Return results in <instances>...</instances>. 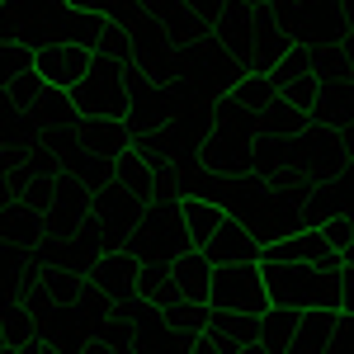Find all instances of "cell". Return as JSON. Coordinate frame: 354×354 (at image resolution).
I'll list each match as a JSON object with an SVG mask.
<instances>
[{
    "instance_id": "obj_31",
    "label": "cell",
    "mask_w": 354,
    "mask_h": 354,
    "mask_svg": "<svg viewBox=\"0 0 354 354\" xmlns=\"http://www.w3.org/2000/svg\"><path fill=\"white\" fill-rule=\"evenodd\" d=\"M43 283H48L53 302H62V307H76V302L85 298V274H71V270H43Z\"/></svg>"
},
{
    "instance_id": "obj_20",
    "label": "cell",
    "mask_w": 354,
    "mask_h": 354,
    "mask_svg": "<svg viewBox=\"0 0 354 354\" xmlns=\"http://www.w3.org/2000/svg\"><path fill=\"white\" fill-rule=\"evenodd\" d=\"M293 340H298V312L265 307L255 317V345H265V354H293Z\"/></svg>"
},
{
    "instance_id": "obj_12",
    "label": "cell",
    "mask_w": 354,
    "mask_h": 354,
    "mask_svg": "<svg viewBox=\"0 0 354 354\" xmlns=\"http://www.w3.org/2000/svg\"><path fill=\"white\" fill-rule=\"evenodd\" d=\"M33 330H38V335H43L57 354H81L85 340L95 335V330H90V322L81 317V307H62V302H53V307L33 322Z\"/></svg>"
},
{
    "instance_id": "obj_1",
    "label": "cell",
    "mask_w": 354,
    "mask_h": 354,
    "mask_svg": "<svg viewBox=\"0 0 354 354\" xmlns=\"http://www.w3.org/2000/svg\"><path fill=\"white\" fill-rule=\"evenodd\" d=\"M270 307L307 312V307H340V274L322 265H288V260H260Z\"/></svg>"
},
{
    "instance_id": "obj_13",
    "label": "cell",
    "mask_w": 354,
    "mask_h": 354,
    "mask_svg": "<svg viewBox=\"0 0 354 354\" xmlns=\"http://www.w3.org/2000/svg\"><path fill=\"white\" fill-rule=\"evenodd\" d=\"M194 161H198V170L218 175V180H241V175H250V142H236V137H222L208 128Z\"/></svg>"
},
{
    "instance_id": "obj_16",
    "label": "cell",
    "mask_w": 354,
    "mask_h": 354,
    "mask_svg": "<svg viewBox=\"0 0 354 354\" xmlns=\"http://www.w3.org/2000/svg\"><path fill=\"white\" fill-rule=\"evenodd\" d=\"M76 137H81L85 156H100V161H113L118 151H128V123L123 118H81Z\"/></svg>"
},
{
    "instance_id": "obj_41",
    "label": "cell",
    "mask_w": 354,
    "mask_h": 354,
    "mask_svg": "<svg viewBox=\"0 0 354 354\" xmlns=\"http://www.w3.org/2000/svg\"><path fill=\"white\" fill-rule=\"evenodd\" d=\"M19 354H57V350L43 340V335H33V340H24V345H19Z\"/></svg>"
},
{
    "instance_id": "obj_28",
    "label": "cell",
    "mask_w": 354,
    "mask_h": 354,
    "mask_svg": "<svg viewBox=\"0 0 354 354\" xmlns=\"http://www.w3.org/2000/svg\"><path fill=\"white\" fill-rule=\"evenodd\" d=\"M165 322H170V326L180 330V335H203V322H208V302H189V298H180V302H170V307H165L161 312Z\"/></svg>"
},
{
    "instance_id": "obj_36",
    "label": "cell",
    "mask_w": 354,
    "mask_h": 354,
    "mask_svg": "<svg viewBox=\"0 0 354 354\" xmlns=\"http://www.w3.org/2000/svg\"><path fill=\"white\" fill-rule=\"evenodd\" d=\"M330 189H335V198H340V213H350V218H354V161L340 165V175L330 180Z\"/></svg>"
},
{
    "instance_id": "obj_18",
    "label": "cell",
    "mask_w": 354,
    "mask_h": 354,
    "mask_svg": "<svg viewBox=\"0 0 354 354\" xmlns=\"http://www.w3.org/2000/svg\"><path fill=\"white\" fill-rule=\"evenodd\" d=\"M203 335H208L222 354H236L241 345L255 340V317H245V312H227V307H208Z\"/></svg>"
},
{
    "instance_id": "obj_34",
    "label": "cell",
    "mask_w": 354,
    "mask_h": 354,
    "mask_svg": "<svg viewBox=\"0 0 354 354\" xmlns=\"http://www.w3.org/2000/svg\"><path fill=\"white\" fill-rule=\"evenodd\" d=\"M53 203H57V180H28L19 189V208H28L33 218L53 213Z\"/></svg>"
},
{
    "instance_id": "obj_21",
    "label": "cell",
    "mask_w": 354,
    "mask_h": 354,
    "mask_svg": "<svg viewBox=\"0 0 354 354\" xmlns=\"http://www.w3.org/2000/svg\"><path fill=\"white\" fill-rule=\"evenodd\" d=\"M180 213H185L189 241L198 245V250L213 241V232H218L222 222H227V208H222L218 198H208V194H185V198H180Z\"/></svg>"
},
{
    "instance_id": "obj_14",
    "label": "cell",
    "mask_w": 354,
    "mask_h": 354,
    "mask_svg": "<svg viewBox=\"0 0 354 354\" xmlns=\"http://www.w3.org/2000/svg\"><path fill=\"white\" fill-rule=\"evenodd\" d=\"M340 307H307L298 312V340L293 354H330L335 350V335H340Z\"/></svg>"
},
{
    "instance_id": "obj_23",
    "label": "cell",
    "mask_w": 354,
    "mask_h": 354,
    "mask_svg": "<svg viewBox=\"0 0 354 354\" xmlns=\"http://www.w3.org/2000/svg\"><path fill=\"white\" fill-rule=\"evenodd\" d=\"M317 62H322V48H317V43H293L288 53L274 62L270 85L283 90V85H293V81H307V76H317Z\"/></svg>"
},
{
    "instance_id": "obj_7",
    "label": "cell",
    "mask_w": 354,
    "mask_h": 354,
    "mask_svg": "<svg viewBox=\"0 0 354 354\" xmlns=\"http://www.w3.org/2000/svg\"><path fill=\"white\" fill-rule=\"evenodd\" d=\"M142 198H133V194L123 189V185H100V189H90V218L104 227V236H109V245L118 250V245L128 241V232H133L137 222H142Z\"/></svg>"
},
{
    "instance_id": "obj_25",
    "label": "cell",
    "mask_w": 354,
    "mask_h": 354,
    "mask_svg": "<svg viewBox=\"0 0 354 354\" xmlns=\"http://www.w3.org/2000/svg\"><path fill=\"white\" fill-rule=\"evenodd\" d=\"M302 128H307V113L293 109L283 95H274L270 104L260 109V133L265 137H283V142H288V137H298Z\"/></svg>"
},
{
    "instance_id": "obj_32",
    "label": "cell",
    "mask_w": 354,
    "mask_h": 354,
    "mask_svg": "<svg viewBox=\"0 0 354 354\" xmlns=\"http://www.w3.org/2000/svg\"><path fill=\"white\" fill-rule=\"evenodd\" d=\"M43 90H48V81H43V76H38L33 66H28V71H19L15 81L5 85V95H10V104H15L19 113H28V109H33V104L43 100Z\"/></svg>"
},
{
    "instance_id": "obj_38",
    "label": "cell",
    "mask_w": 354,
    "mask_h": 354,
    "mask_svg": "<svg viewBox=\"0 0 354 354\" xmlns=\"http://www.w3.org/2000/svg\"><path fill=\"white\" fill-rule=\"evenodd\" d=\"M340 317H354V265L340 270Z\"/></svg>"
},
{
    "instance_id": "obj_22",
    "label": "cell",
    "mask_w": 354,
    "mask_h": 354,
    "mask_svg": "<svg viewBox=\"0 0 354 354\" xmlns=\"http://www.w3.org/2000/svg\"><path fill=\"white\" fill-rule=\"evenodd\" d=\"M0 241L15 245L19 255H33L38 241H43V218H33L28 208L19 203H10V208H0Z\"/></svg>"
},
{
    "instance_id": "obj_26",
    "label": "cell",
    "mask_w": 354,
    "mask_h": 354,
    "mask_svg": "<svg viewBox=\"0 0 354 354\" xmlns=\"http://www.w3.org/2000/svg\"><path fill=\"white\" fill-rule=\"evenodd\" d=\"M283 170H288V142L260 133L250 142V175H255V180H274V175H283Z\"/></svg>"
},
{
    "instance_id": "obj_9",
    "label": "cell",
    "mask_w": 354,
    "mask_h": 354,
    "mask_svg": "<svg viewBox=\"0 0 354 354\" xmlns=\"http://www.w3.org/2000/svg\"><path fill=\"white\" fill-rule=\"evenodd\" d=\"M137 270H142V265H137V255L118 245V250H109V255H100V260H95V270L85 274V283H90V288H100L113 307H133V302H137Z\"/></svg>"
},
{
    "instance_id": "obj_3",
    "label": "cell",
    "mask_w": 354,
    "mask_h": 354,
    "mask_svg": "<svg viewBox=\"0 0 354 354\" xmlns=\"http://www.w3.org/2000/svg\"><path fill=\"white\" fill-rule=\"evenodd\" d=\"M175 76H180V95H203V100H222L232 85L245 76V66L222 48L218 38H198L175 48Z\"/></svg>"
},
{
    "instance_id": "obj_33",
    "label": "cell",
    "mask_w": 354,
    "mask_h": 354,
    "mask_svg": "<svg viewBox=\"0 0 354 354\" xmlns=\"http://www.w3.org/2000/svg\"><path fill=\"white\" fill-rule=\"evenodd\" d=\"M293 109H302L307 113V123H317L322 118V85H317V76H307V81H293V85H283L279 90Z\"/></svg>"
},
{
    "instance_id": "obj_27",
    "label": "cell",
    "mask_w": 354,
    "mask_h": 354,
    "mask_svg": "<svg viewBox=\"0 0 354 354\" xmlns=\"http://www.w3.org/2000/svg\"><path fill=\"white\" fill-rule=\"evenodd\" d=\"M335 218H345V213H340V198H335L330 185H317L312 198L298 208V227H326V222H335Z\"/></svg>"
},
{
    "instance_id": "obj_2",
    "label": "cell",
    "mask_w": 354,
    "mask_h": 354,
    "mask_svg": "<svg viewBox=\"0 0 354 354\" xmlns=\"http://www.w3.org/2000/svg\"><path fill=\"white\" fill-rule=\"evenodd\" d=\"M123 250H133L137 265H170L175 255L194 250L185 213H180V198H151L142 208V222L128 232Z\"/></svg>"
},
{
    "instance_id": "obj_42",
    "label": "cell",
    "mask_w": 354,
    "mask_h": 354,
    "mask_svg": "<svg viewBox=\"0 0 354 354\" xmlns=\"http://www.w3.org/2000/svg\"><path fill=\"white\" fill-rule=\"evenodd\" d=\"M189 354H222V350H218V345H213V340H208V335H194Z\"/></svg>"
},
{
    "instance_id": "obj_40",
    "label": "cell",
    "mask_w": 354,
    "mask_h": 354,
    "mask_svg": "<svg viewBox=\"0 0 354 354\" xmlns=\"http://www.w3.org/2000/svg\"><path fill=\"white\" fill-rule=\"evenodd\" d=\"M340 5H345V53L354 62V0H340Z\"/></svg>"
},
{
    "instance_id": "obj_35",
    "label": "cell",
    "mask_w": 354,
    "mask_h": 354,
    "mask_svg": "<svg viewBox=\"0 0 354 354\" xmlns=\"http://www.w3.org/2000/svg\"><path fill=\"white\" fill-rule=\"evenodd\" d=\"M33 66V48H24V43H0V90L15 81L19 71H28Z\"/></svg>"
},
{
    "instance_id": "obj_43",
    "label": "cell",
    "mask_w": 354,
    "mask_h": 354,
    "mask_svg": "<svg viewBox=\"0 0 354 354\" xmlns=\"http://www.w3.org/2000/svg\"><path fill=\"white\" fill-rule=\"evenodd\" d=\"M15 104H10V95H5V90H0V128H5V123H15Z\"/></svg>"
},
{
    "instance_id": "obj_44",
    "label": "cell",
    "mask_w": 354,
    "mask_h": 354,
    "mask_svg": "<svg viewBox=\"0 0 354 354\" xmlns=\"http://www.w3.org/2000/svg\"><path fill=\"white\" fill-rule=\"evenodd\" d=\"M236 354H265V345H255V340H250V345H241Z\"/></svg>"
},
{
    "instance_id": "obj_17",
    "label": "cell",
    "mask_w": 354,
    "mask_h": 354,
    "mask_svg": "<svg viewBox=\"0 0 354 354\" xmlns=\"http://www.w3.org/2000/svg\"><path fill=\"white\" fill-rule=\"evenodd\" d=\"M109 180H113V185H123V189L133 194V198H142V203L156 198V170H151V161H147L137 147L118 151V156L109 161Z\"/></svg>"
},
{
    "instance_id": "obj_15",
    "label": "cell",
    "mask_w": 354,
    "mask_h": 354,
    "mask_svg": "<svg viewBox=\"0 0 354 354\" xmlns=\"http://www.w3.org/2000/svg\"><path fill=\"white\" fill-rule=\"evenodd\" d=\"M203 255H208L213 265H236V260H260V241L250 236V227H245L241 218H232V213H227V222H222L218 232H213V241L203 245Z\"/></svg>"
},
{
    "instance_id": "obj_39",
    "label": "cell",
    "mask_w": 354,
    "mask_h": 354,
    "mask_svg": "<svg viewBox=\"0 0 354 354\" xmlns=\"http://www.w3.org/2000/svg\"><path fill=\"white\" fill-rule=\"evenodd\" d=\"M180 5H185V0H142V10H147V15H151L156 24H165V19H170V15H175Z\"/></svg>"
},
{
    "instance_id": "obj_24",
    "label": "cell",
    "mask_w": 354,
    "mask_h": 354,
    "mask_svg": "<svg viewBox=\"0 0 354 354\" xmlns=\"http://www.w3.org/2000/svg\"><path fill=\"white\" fill-rule=\"evenodd\" d=\"M137 302H147L156 312H165L170 302H180V288L170 279V265H142L137 270Z\"/></svg>"
},
{
    "instance_id": "obj_37",
    "label": "cell",
    "mask_w": 354,
    "mask_h": 354,
    "mask_svg": "<svg viewBox=\"0 0 354 354\" xmlns=\"http://www.w3.org/2000/svg\"><path fill=\"white\" fill-rule=\"evenodd\" d=\"M185 5H189V10H194V15H198L208 28H218L222 15H227V0H185Z\"/></svg>"
},
{
    "instance_id": "obj_5",
    "label": "cell",
    "mask_w": 354,
    "mask_h": 354,
    "mask_svg": "<svg viewBox=\"0 0 354 354\" xmlns=\"http://www.w3.org/2000/svg\"><path fill=\"white\" fill-rule=\"evenodd\" d=\"M208 307H227V312H245V317H260V312L270 307V293H265V274H260V260L213 265V283H208Z\"/></svg>"
},
{
    "instance_id": "obj_6",
    "label": "cell",
    "mask_w": 354,
    "mask_h": 354,
    "mask_svg": "<svg viewBox=\"0 0 354 354\" xmlns=\"http://www.w3.org/2000/svg\"><path fill=\"white\" fill-rule=\"evenodd\" d=\"M345 161H350V151H345L340 133L326 128V123H307L298 137H288V165L312 175L317 185H330Z\"/></svg>"
},
{
    "instance_id": "obj_10",
    "label": "cell",
    "mask_w": 354,
    "mask_h": 354,
    "mask_svg": "<svg viewBox=\"0 0 354 354\" xmlns=\"http://www.w3.org/2000/svg\"><path fill=\"white\" fill-rule=\"evenodd\" d=\"M128 317H133V350L137 354H189V335H180V330L165 322L156 307H147V302H133L128 307Z\"/></svg>"
},
{
    "instance_id": "obj_4",
    "label": "cell",
    "mask_w": 354,
    "mask_h": 354,
    "mask_svg": "<svg viewBox=\"0 0 354 354\" xmlns=\"http://www.w3.org/2000/svg\"><path fill=\"white\" fill-rule=\"evenodd\" d=\"M71 104L81 118H123L128 113V81H123V66L113 57H100L90 62L81 81L71 85Z\"/></svg>"
},
{
    "instance_id": "obj_45",
    "label": "cell",
    "mask_w": 354,
    "mask_h": 354,
    "mask_svg": "<svg viewBox=\"0 0 354 354\" xmlns=\"http://www.w3.org/2000/svg\"><path fill=\"white\" fill-rule=\"evenodd\" d=\"M0 151H5V147H0Z\"/></svg>"
},
{
    "instance_id": "obj_8",
    "label": "cell",
    "mask_w": 354,
    "mask_h": 354,
    "mask_svg": "<svg viewBox=\"0 0 354 354\" xmlns=\"http://www.w3.org/2000/svg\"><path fill=\"white\" fill-rule=\"evenodd\" d=\"M260 260H288V265H322V270L340 274V255H335V245L326 241V232L322 227H298V232H288V236H279V241L260 245Z\"/></svg>"
},
{
    "instance_id": "obj_19",
    "label": "cell",
    "mask_w": 354,
    "mask_h": 354,
    "mask_svg": "<svg viewBox=\"0 0 354 354\" xmlns=\"http://www.w3.org/2000/svg\"><path fill=\"white\" fill-rule=\"evenodd\" d=\"M170 279H175V288H180V298L189 302H208V283H213V260L194 245L185 255H175L170 260Z\"/></svg>"
},
{
    "instance_id": "obj_29",
    "label": "cell",
    "mask_w": 354,
    "mask_h": 354,
    "mask_svg": "<svg viewBox=\"0 0 354 354\" xmlns=\"http://www.w3.org/2000/svg\"><path fill=\"white\" fill-rule=\"evenodd\" d=\"M274 95H279V90H274L270 85V76H250V71H245L241 81L232 85V90H227V100H236V104H241V109H265V104H270Z\"/></svg>"
},
{
    "instance_id": "obj_11",
    "label": "cell",
    "mask_w": 354,
    "mask_h": 354,
    "mask_svg": "<svg viewBox=\"0 0 354 354\" xmlns=\"http://www.w3.org/2000/svg\"><path fill=\"white\" fill-rule=\"evenodd\" d=\"M90 62H95V53L81 48V43H48V48L33 53V71L48 85H57V90H71L90 71Z\"/></svg>"
},
{
    "instance_id": "obj_30",
    "label": "cell",
    "mask_w": 354,
    "mask_h": 354,
    "mask_svg": "<svg viewBox=\"0 0 354 354\" xmlns=\"http://www.w3.org/2000/svg\"><path fill=\"white\" fill-rule=\"evenodd\" d=\"M95 53L100 57H113L123 71L128 66H137V48H133V33L128 28H118V24H109L104 33H100V43H95Z\"/></svg>"
}]
</instances>
